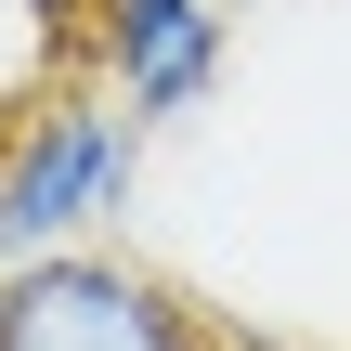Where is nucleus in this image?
Returning a JSON list of instances; mask_svg holds the SVG:
<instances>
[{
  "label": "nucleus",
  "mask_w": 351,
  "mask_h": 351,
  "mask_svg": "<svg viewBox=\"0 0 351 351\" xmlns=\"http://www.w3.org/2000/svg\"><path fill=\"white\" fill-rule=\"evenodd\" d=\"M143 182V130L78 91V78H26L0 104V261H39V247H104V221L130 208Z\"/></svg>",
  "instance_id": "1"
},
{
  "label": "nucleus",
  "mask_w": 351,
  "mask_h": 351,
  "mask_svg": "<svg viewBox=\"0 0 351 351\" xmlns=\"http://www.w3.org/2000/svg\"><path fill=\"white\" fill-rule=\"evenodd\" d=\"M0 351H208V339L143 261L39 247V261H0Z\"/></svg>",
  "instance_id": "2"
},
{
  "label": "nucleus",
  "mask_w": 351,
  "mask_h": 351,
  "mask_svg": "<svg viewBox=\"0 0 351 351\" xmlns=\"http://www.w3.org/2000/svg\"><path fill=\"white\" fill-rule=\"evenodd\" d=\"M221 52H234L221 0H78V65H91V91L130 130L195 117L208 78H221Z\"/></svg>",
  "instance_id": "3"
},
{
  "label": "nucleus",
  "mask_w": 351,
  "mask_h": 351,
  "mask_svg": "<svg viewBox=\"0 0 351 351\" xmlns=\"http://www.w3.org/2000/svg\"><path fill=\"white\" fill-rule=\"evenodd\" d=\"M0 26H26V39L52 52V39H78V0H0Z\"/></svg>",
  "instance_id": "4"
}]
</instances>
